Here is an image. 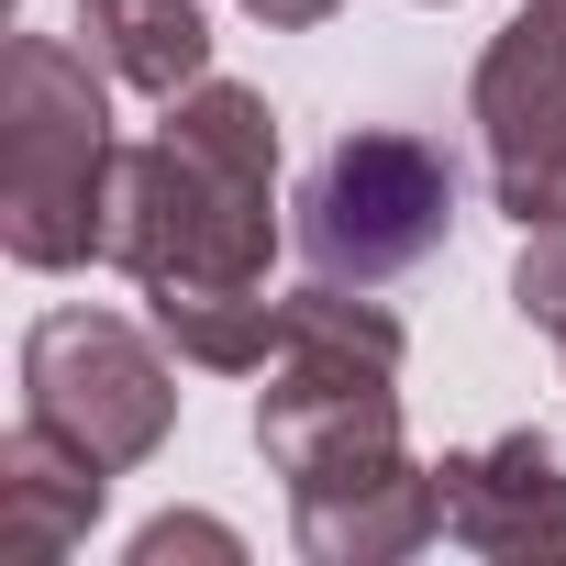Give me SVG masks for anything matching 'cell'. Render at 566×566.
<instances>
[{"label": "cell", "mask_w": 566, "mask_h": 566, "mask_svg": "<svg viewBox=\"0 0 566 566\" xmlns=\"http://www.w3.org/2000/svg\"><path fill=\"white\" fill-rule=\"evenodd\" d=\"M266 255H277V112L244 78H200L167 101L145 145H123L101 266L145 290L178 367L266 378L277 356Z\"/></svg>", "instance_id": "6da1fadb"}, {"label": "cell", "mask_w": 566, "mask_h": 566, "mask_svg": "<svg viewBox=\"0 0 566 566\" xmlns=\"http://www.w3.org/2000/svg\"><path fill=\"white\" fill-rule=\"evenodd\" d=\"M101 56L67 34H12L0 56V255L67 277L101 266L112 244V101H101Z\"/></svg>", "instance_id": "7a4b0ae2"}, {"label": "cell", "mask_w": 566, "mask_h": 566, "mask_svg": "<svg viewBox=\"0 0 566 566\" xmlns=\"http://www.w3.org/2000/svg\"><path fill=\"white\" fill-rule=\"evenodd\" d=\"M400 356H411V334L378 301H356L345 277L290 290V301H277L266 389H255V455L290 489L389 455L400 444Z\"/></svg>", "instance_id": "3957f363"}, {"label": "cell", "mask_w": 566, "mask_h": 566, "mask_svg": "<svg viewBox=\"0 0 566 566\" xmlns=\"http://www.w3.org/2000/svg\"><path fill=\"white\" fill-rule=\"evenodd\" d=\"M444 222H455V167H444V145H422L400 123L345 134L301 189V255L323 277H356V290L422 266L444 244Z\"/></svg>", "instance_id": "277c9868"}, {"label": "cell", "mask_w": 566, "mask_h": 566, "mask_svg": "<svg viewBox=\"0 0 566 566\" xmlns=\"http://www.w3.org/2000/svg\"><path fill=\"white\" fill-rule=\"evenodd\" d=\"M23 411L56 422L67 444H90L123 478V467L167 455V433H178V367L123 312H45L23 334Z\"/></svg>", "instance_id": "5b68a950"}, {"label": "cell", "mask_w": 566, "mask_h": 566, "mask_svg": "<svg viewBox=\"0 0 566 566\" xmlns=\"http://www.w3.org/2000/svg\"><path fill=\"white\" fill-rule=\"evenodd\" d=\"M478 145H489V189L511 222L566 211V0H522L489 34L478 78H467Z\"/></svg>", "instance_id": "8992f818"}, {"label": "cell", "mask_w": 566, "mask_h": 566, "mask_svg": "<svg viewBox=\"0 0 566 566\" xmlns=\"http://www.w3.org/2000/svg\"><path fill=\"white\" fill-rule=\"evenodd\" d=\"M290 533L312 566H400L444 533V489L433 467H411L400 444L367 455V467H334V478H301L290 489Z\"/></svg>", "instance_id": "52a82bcc"}, {"label": "cell", "mask_w": 566, "mask_h": 566, "mask_svg": "<svg viewBox=\"0 0 566 566\" xmlns=\"http://www.w3.org/2000/svg\"><path fill=\"white\" fill-rule=\"evenodd\" d=\"M433 489H444V544H467V555H566V467L533 422L444 455Z\"/></svg>", "instance_id": "ba28073f"}, {"label": "cell", "mask_w": 566, "mask_h": 566, "mask_svg": "<svg viewBox=\"0 0 566 566\" xmlns=\"http://www.w3.org/2000/svg\"><path fill=\"white\" fill-rule=\"evenodd\" d=\"M101 500H112V467L90 444H67L56 422L23 411L12 433H0V511H12V533L34 555H78L90 522H101Z\"/></svg>", "instance_id": "9c48e42d"}, {"label": "cell", "mask_w": 566, "mask_h": 566, "mask_svg": "<svg viewBox=\"0 0 566 566\" xmlns=\"http://www.w3.org/2000/svg\"><path fill=\"white\" fill-rule=\"evenodd\" d=\"M78 34L90 56L145 90V101H178L211 78V23H200V0H78Z\"/></svg>", "instance_id": "30bf717a"}, {"label": "cell", "mask_w": 566, "mask_h": 566, "mask_svg": "<svg viewBox=\"0 0 566 566\" xmlns=\"http://www.w3.org/2000/svg\"><path fill=\"white\" fill-rule=\"evenodd\" d=\"M511 312H522L533 334H555V345H566V211L522 222V255H511Z\"/></svg>", "instance_id": "8fae6325"}, {"label": "cell", "mask_w": 566, "mask_h": 566, "mask_svg": "<svg viewBox=\"0 0 566 566\" xmlns=\"http://www.w3.org/2000/svg\"><path fill=\"white\" fill-rule=\"evenodd\" d=\"M178 555H222V566H233L244 533H233V522H200V511H167V522L134 533V566H178Z\"/></svg>", "instance_id": "7c38bea8"}, {"label": "cell", "mask_w": 566, "mask_h": 566, "mask_svg": "<svg viewBox=\"0 0 566 566\" xmlns=\"http://www.w3.org/2000/svg\"><path fill=\"white\" fill-rule=\"evenodd\" d=\"M244 12L266 23V34H312V23H334L345 0H244Z\"/></svg>", "instance_id": "4fadbf2b"}]
</instances>
